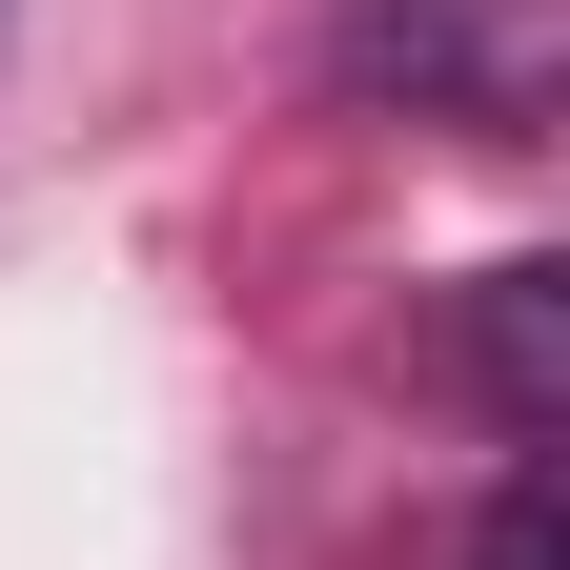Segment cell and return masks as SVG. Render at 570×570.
Returning a JSON list of instances; mask_svg holds the SVG:
<instances>
[{
	"label": "cell",
	"instance_id": "3957f363",
	"mask_svg": "<svg viewBox=\"0 0 570 570\" xmlns=\"http://www.w3.org/2000/svg\"><path fill=\"white\" fill-rule=\"evenodd\" d=\"M469 570H570V469H550V449L489 489V550H469Z\"/></svg>",
	"mask_w": 570,
	"mask_h": 570
},
{
	"label": "cell",
	"instance_id": "6da1fadb",
	"mask_svg": "<svg viewBox=\"0 0 570 570\" xmlns=\"http://www.w3.org/2000/svg\"><path fill=\"white\" fill-rule=\"evenodd\" d=\"M326 82L407 122H510L550 82V21L530 0H326Z\"/></svg>",
	"mask_w": 570,
	"mask_h": 570
},
{
	"label": "cell",
	"instance_id": "7a4b0ae2",
	"mask_svg": "<svg viewBox=\"0 0 570 570\" xmlns=\"http://www.w3.org/2000/svg\"><path fill=\"white\" fill-rule=\"evenodd\" d=\"M449 367H469V407L510 428V449H550L570 428V265H489L449 306Z\"/></svg>",
	"mask_w": 570,
	"mask_h": 570
}]
</instances>
